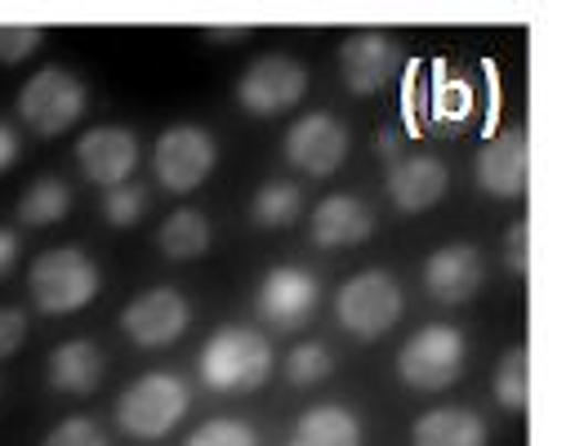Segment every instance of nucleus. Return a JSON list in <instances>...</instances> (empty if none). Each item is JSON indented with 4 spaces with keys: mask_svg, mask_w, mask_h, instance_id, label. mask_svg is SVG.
Wrapping results in <instances>:
<instances>
[{
    "mask_svg": "<svg viewBox=\"0 0 566 446\" xmlns=\"http://www.w3.org/2000/svg\"><path fill=\"white\" fill-rule=\"evenodd\" d=\"M272 375V344L259 331L223 326L201 349V380L214 393H254Z\"/></svg>",
    "mask_w": 566,
    "mask_h": 446,
    "instance_id": "1",
    "label": "nucleus"
},
{
    "mask_svg": "<svg viewBox=\"0 0 566 446\" xmlns=\"http://www.w3.org/2000/svg\"><path fill=\"white\" fill-rule=\"evenodd\" d=\"M28 290L41 313L50 318H67V313H81L94 294H98V268L90 263L85 250L76 246H59V250H45L32 272H28Z\"/></svg>",
    "mask_w": 566,
    "mask_h": 446,
    "instance_id": "2",
    "label": "nucleus"
},
{
    "mask_svg": "<svg viewBox=\"0 0 566 446\" xmlns=\"http://www.w3.org/2000/svg\"><path fill=\"white\" fill-rule=\"evenodd\" d=\"M188 402H192V393H188V384H184L179 375L153 371V375L134 380V384L120 393L116 419H120V428H125L129 437L157 442V437H166V433L188 415Z\"/></svg>",
    "mask_w": 566,
    "mask_h": 446,
    "instance_id": "3",
    "label": "nucleus"
},
{
    "mask_svg": "<svg viewBox=\"0 0 566 446\" xmlns=\"http://www.w3.org/2000/svg\"><path fill=\"white\" fill-rule=\"evenodd\" d=\"M401 309H406L401 286H397L388 272H379V268L348 277V281L339 286V294H335V318H339V326H344L348 335L366 340V344L379 340V335H388V331L397 326Z\"/></svg>",
    "mask_w": 566,
    "mask_h": 446,
    "instance_id": "4",
    "label": "nucleus"
},
{
    "mask_svg": "<svg viewBox=\"0 0 566 446\" xmlns=\"http://www.w3.org/2000/svg\"><path fill=\"white\" fill-rule=\"evenodd\" d=\"M469 362V340L455 326H423L397 353V375L419 393H442L460 380Z\"/></svg>",
    "mask_w": 566,
    "mask_h": 446,
    "instance_id": "5",
    "label": "nucleus"
},
{
    "mask_svg": "<svg viewBox=\"0 0 566 446\" xmlns=\"http://www.w3.org/2000/svg\"><path fill=\"white\" fill-rule=\"evenodd\" d=\"M219 162V147L201 125H170L153 147V170L166 193H192L210 179Z\"/></svg>",
    "mask_w": 566,
    "mask_h": 446,
    "instance_id": "6",
    "label": "nucleus"
},
{
    "mask_svg": "<svg viewBox=\"0 0 566 446\" xmlns=\"http://www.w3.org/2000/svg\"><path fill=\"white\" fill-rule=\"evenodd\" d=\"M308 94V72L291 54H263L237 81V103L254 116H281Z\"/></svg>",
    "mask_w": 566,
    "mask_h": 446,
    "instance_id": "7",
    "label": "nucleus"
},
{
    "mask_svg": "<svg viewBox=\"0 0 566 446\" xmlns=\"http://www.w3.org/2000/svg\"><path fill=\"white\" fill-rule=\"evenodd\" d=\"M81 112H85V85L63 68H41L19 94V116L41 138L63 134L67 125L81 121Z\"/></svg>",
    "mask_w": 566,
    "mask_h": 446,
    "instance_id": "8",
    "label": "nucleus"
},
{
    "mask_svg": "<svg viewBox=\"0 0 566 446\" xmlns=\"http://www.w3.org/2000/svg\"><path fill=\"white\" fill-rule=\"evenodd\" d=\"M192 322V309L179 290L161 286V290H148V294H138V300L125 304L120 313V331L138 344V349H166L175 344Z\"/></svg>",
    "mask_w": 566,
    "mask_h": 446,
    "instance_id": "9",
    "label": "nucleus"
},
{
    "mask_svg": "<svg viewBox=\"0 0 566 446\" xmlns=\"http://www.w3.org/2000/svg\"><path fill=\"white\" fill-rule=\"evenodd\" d=\"M531 179V143L517 125L495 129L482 147H478V184L482 193L500 197V201H517L526 193Z\"/></svg>",
    "mask_w": 566,
    "mask_h": 446,
    "instance_id": "10",
    "label": "nucleus"
},
{
    "mask_svg": "<svg viewBox=\"0 0 566 446\" xmlns=\"http://www.w3.org/2000/svg\"><path fill=\"white\" fill-rule=\"evenodd\" d=\"M286 157L291 166H300L308 179H326L344 166L348 157V129L331 116V112H313L300 125H291L286 134Z\"/></svg>",
    "mask_w": 566,
    "mask_h": 446,
    "instance_id": "11",
    "label": "nucleus"
},
{
    "mask_svg": "<svg viewBox=\"0 0 566 446\" xmlns=\"http://www.w3.org/2000/svg\"><path fill=\"white\" fill-rule=\"evenodd\" d=\"M317 309V277L304 268H272L259 286V313L276 331H300Z\"/></svg>",
    "mask_w": 566,
    "mask_h": 446,
    "instance_id": "12",
    "label": "nucleus"
},
{
    "mask_svg": "<svg viewBox=\"0 0 566 446\" xmlns=\"http://www.w3.org/2000/svg\"><path fill=\"white\" fill-rule=\"evenodd\" d=\"M76 162H81V170H85L90 184L120 188V184H129V175L138 166V138L125 125H98V129L81 134Z\"/></svg>",
    "mask_w": 566,
    "mask_h": 446,
    "instance_id": "13",
    "label": "nucleus"
},
{
    "mask_svg": "<svg viewBox=\"0 0 566 446\" xmlns=\"http://www.w3.org/2000/svg\"><path fill=\"white\" fill-rule=\"evenodd\" d=\"M401 50L397 41H388L384 32H353L339 45V76L353 94H375L397 76Z\"/></svg>",
    "mask_w": 566,
    "mask_h": 446,
    "instance_id": "14",
    "label": "nucleus"
},
{
    "mask_svg": "<svg viewBox=\"0 0 566 446\" xmlns=\"http://www.w3.org/2000/svg\"><path fill=\"white\" fill-rule=\"evenodd\" d=\"M482 255L473 246H442L429 263H423V286L438 304H469L482 286Z\"/></svg>",
    "mask_w": 566,
    "mask_h": 446,
    "instance_id": "15",
    "label": "nucleus"
},
{
    "mask_svg": "<svg viewBox=\"0 0 566 446\" xmlns=\"http://www.w3.org/2000/svg\"><path fill=\"white\" fill-rule=\"evenodd\" d=\"M447 184H451V175L438 157H406L388 175V197H392L397 210L419 215V210H429L447 197Z\"/></svg>",
    "mask_w": 566,
    "mask_h": 446,
    "instance_id": "16",
    "label": "nucleus"
},
{
    "mask_svg": "<svg viewBox=\"0 0 566 446\" xmlns=\"http://www.w3.org/2000/svg\"><path fill=\"white\" fill-rule=\"evenodd\" d=\"M375 232V215L361 197H326L317 210H313V241L326 246V250H344V246H361L366 237Z\"/></svg>",
    "mask_w": 566,
    "mask_h": 446,
    "instance_id": "17",
    "label": "nucleus"
},
{
    "mask_svg": "<svg viewBox=\"0 0 566 446\" xmlns=\"http://www.w3.org/2000/svg\"><path fill=\"white\" fill-rule=\"evenodd\" d=\"M410 446H486V424L469 406H442L415 419Z\"/></svg>",
    "mask_w": 566,
    "mask_h": 446,
    "instance_id": "18",
    "label": "nucleus"
},
{
    "mask_svg": "<svg viewBox=\"0 0 566 446\" xmlns=\"http://www.w3.org/2000/svg\"><path fill=\"white\" fill-rule=\"evenodd\" d=\"M98 380H103V353H98V344H90V340H67V344L54 349V357H50V384H54L59 393L85 397V393L98 388Z\"/></svg>",
    "mask_w": 566,
    "mask_h": 446,
    "instance_id": "19",
    "label": "nucleus"
},
{
    "mask_svg": "<svg viewBox=\"0 0 566 446\" xmlns=\"http://www.w3.org/2000/svg\"><path fill=\"white\" fill-rule=\"evenodd\" d=\"M291 446H361V419L348 406H313L300 415Z\"/></svg>",
    "mask_w": 566,
    "mask_h": 446,
    "instance_id": "20",
    "label": "nucleus"
},
{
    "mask_svg": "<svg viewBox=\"0 0 566 446\" xmlns=\"http://www.w3.org/2000/svg\"><path fill=\"white\" fill-rule=\"evenodd\" d=\"M157 246H161L166 259H179V263L184 259H201L210 250V224H206V215L201 210H175L161 224Z\"/></svg>",
    "mask_w": 566,
    "mask_h": 446,
    "instance_id": "21",
    "label": "nucleus"
},
{
    "mask_svg": "<svg viewBox=\"0 0 566 446\" xmlns=\"http://www.w3.org/2000/svg\"><path fill=\"white\" fill-rule=\"evenodd\" d=\"M67 210H72L67 184H63V179H36V184L23 193V201H19V224H28V228H50V224H59Z\"/></svg>",
    "mask_w": 566,
    "mask_h": 446,
    "instance_id": "22",
    "label": "nucleus"
},
{
    "mask_svg": "<svg viewBox=\"0 0 566 446\" xmlns=\"http://www.w3.org/2000/svg\"><path fill=\"white\" fill-rule=\"evenodd\" d=\"M304 210V193L295 184H268L254 193V206H250V219L259 228H291Z\"/></svg>",
    "mask_w": 566,
    "mask_h": 446,
    "instance_id": "23",
    "label": "nucleus"
},
{
    "mask_svg": "<svg viewBox=\"0 0 566 446\" xmlns=\"http://www.w3.org/2000/svg\"><path fill=\"white\" fill-rule=\"evenodd\" d=\"M495 402L504 411H526V402H531V357L522 344L509 349L500 371H495Z\"/></svg>",
    "mask_w": 566,
    "mask_h": 446,
    "instance_id": "24",
    "label": "nucleus"
},
{
    "mask_svg": "<svg viewBox=\"0 0 566 446\" xmlns=\"http://www.w3.org/2000/svg\"><path fill=\"white\" fill-rule=\"evenodd\" d=\"M144 215H148V188H138V184L107 188V197H103V219H107L112 228H134Z\"/></svg>",
    "mask_w": 566,
    "mask_h": 446,
    "instance_id": "25",
    "label": "nucleus"
},
{
    "mask_svg": "<svg viewBox=\"0 0 566 446\" xmlns=\"http://www.w3.org/2000/svg\"><path fill=\"white\" fill-rule=\"evenodd\" d=\"M286 371H291V384L308 388V384H317V380H326V375L335 371V357L326 353V344H313V340H304V344H295V349H291V362H286Z\"/></svg>",
    "mask_w": 566,
    "mask_h": 446,
    "instance_id": "26",
    "label": "nucleus"
},
{
    "mask_svg": "<svg viewBox=\"0 0 566 446\" xmlns=\"http://www.w3.org/2000/svg\"><path fill=\"white\" fill-rule=\"evenodd\" d=\"M188 446H259V437H254V428L241 424V419H206V424L188 437Z\"/></svg>",
    "mask_w": 566,
    "mask_h": 446,
    "instance_id": "27",
    "label": "nucleus"
},
{
    "mask_svg": "<svg viewBox=\"0 0 566 446\" xmlns=\"http://www.w3.org/2000/svg\"><path fill=\"white\" fill-rule=\"evenodd\" d=\"M45 45L41 28H0V63H23Z\"/></svg>",
    "mask_w": 566,
    "mask_h": 446,
    "instance_id": "28",
    "label": "nucleus"
},
{
    "mask_svg": "<svg viewBox=\"0 0 566 446\" xmlns=\"http://www.w3.org/2000/svg\"><path fill=\"white\" fill-rule=\"evenodd\" d=\"M45 446H107V437H103V428H98L94 419L76 415V419H63V424L45 437Z\"/></svg>",
    "mask_w": 566,
    "mask_h": 446,
    "instance_id": "29",
    "label": "nucleus"
},
{
    "mask_svg": "<svg viewBox=\"0 0 566 446\" xmlns=\"http://www.w3.org/2000/svg\"><path fill=\"white\" fill-rule=\"evenodd\" d=\"M28 340V318L19 309H0V357L19 353Z\"/></svg>",
    "mask_w": 566,
    "mask_h": 446,
    "instance_id": "30",
    "label": "nucleus"
},
{
    "mask_svg": "<svg viewBox=\"0 0 566 446\" xmlns=\"http://www.w3.org/2000/svg\"><path fill=\"white\" fill-rule=\"evenodd\" d=\"M526 268H531V228L522 219V224L509 228V272L513 277H526Z\"/></svg>",
    "mask_w": 566,
    "mask_h": 446,
    "instance_id": "31",
    "label": "nucleus"
},
{
    "mask_svg": "<svg viewBox=\"0 0 566 446\" xmlns=\"http://www.w3.org/2000/svg\"><path fill=\"white\" fill-rule=\"evenodd\" d=\"M14 162H19V134L0 121V175H6Z\"/></svg>",
    "mask_w": 566,
    "mask_h": 446,
    "instance_id": "32",
    "label": "nucleus"
},
{
    "mask_svg": "<svg viewBox=\"0 0 566 446\" xmlns=\"http://www.w3.org/2000/svg\"><path fill=\"white\" fill-rule=\"evenodd\" d=\"M14 259H19V237L10 228H0V277L14 268Z\"/></svg>",
    "mask_w": 566,
    "mask_h": 446,
    "instance_id": "33",
    "label": "nucleus"
},
{
    "mask_svg": "<svg viewBox=\"0 0 566 446\" xmlns=\"http://www.w3.org/2000/svg\"><path fill=\"white\" fill-rule=\"evenodd\" d=\"M245 32H237V28H219V32H210V41L214 45H232V41H241Z\"/></svg>",
    "mask_w": 566,
    "mask_h": 446,
    "instance_id": "34",
    "label": "nucleus"
}]
</instances>
